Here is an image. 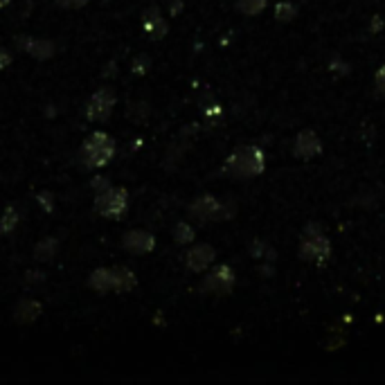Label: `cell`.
<instances>
[{"instance_id": "14", "label": "cell", "mask_w": 385, "mask_h": 385, "mask_svg": "<svg viewBox=\"0 0 385 385\" xmlns=\"http://www.w3.org/2000/svg\"><path fill=\"white\" fill-rule=\"evenodd\" d=\"M88 284L92 290H97V293H108V290H113V270L110 268L92 270L88 277Z\"/></svg>"}, {"instance_id": "2", "label": "cell", "mask_w": 385, "mask_h": 385, "mask_svg": "<svg viewBox=\"0 0 385 385\" xmlns=\"http://www.w3.org/2000/svg\"><path fill=\"white\" fill-rule=\"evenodd\" d=\"M115 156V140L110 138L104 131H95L90 133L88 138L83 140L81 149H79V160L83 167L88 169H99L106 167Z\"/></svg>"}, {"instance_id": "6", "label": "cell", "mask_w": 385, "mask_h": 385, "mask_svg": "<svg viewBox=\"0 0 385 385\" xmlns=\"http://www.w3.org/2000/svg\"><path fill=\"white\" fill-rule=\"evenodd\" d=\"M115 90L113 88H99L92 92V97L88 101V108H86V117L90 122H106L115 108Z\"/></svg>"}, {"instance_id": "16", "label": "cell", "mask_w": 385, "mask_h": 385, "mask_svg": "<svg viewBox=\"0 0 385 385\" xmlns=\"http://www.w3.org/2000/svg\"><path fill=\"white\" fill-rule=\"evenodd\" d=\"M19 221H21V214L16 208H7L3 212V217H0V235H10L14 233L16 228H19Z\"/></svg>"}, {"instance_id": "25", "label": "cell", "mask_w": 385, "mask_h": 385, "mask_svg": "<svg viewBox=\"0 0 385 385\" xmlns=\"http://www.w3.org/2000/svg\"><path fill=\"white\" fill-rule=\"evenodd\" d=\"M88 3V0H57V5L61 10H81V7Z\"/></svg>"}, {"instance_id": "27", "label": "cell", "mask_w": 385, "mask_h": 385, "mask_svg": "<svg viewBox=\"0 0 385 385\" xmlns=\"http://www.w3.org/2000/svg\"><path fill=\"white\" fill-rule=\"evenodd\" d=\"M37 199L43 203L41 208L46 210V212H52V210H55V199H52V196H50V194H39Z\"/></svg>"}, {"instance_id": "26", "label": "cell", "mask_w": 385, "mask_h": 385, "mask_svg": "<svg viewBox=\"0 0 385 385\" xmlns=\"http://www.w3.org/2000/svg\"><path fill=\"white\" fill-rule=\"evenodd\" d=\"M374 83H376V90H379L381 95H385V66H381L379 70H376Z\"/></svg>"}, {"instance_id": "3", "label": "cell", "mask_w": 385, "mask_h": 385, "mask_svg": "<svg viewBox=\"0 0 385 385\" xmlns=\"http://www.w3.org/2000/svg\"><path fill=\"white\" fill-rule=\"evenodd\" d=\"M237 212V205L233 201H219L217 196L203 194L190 205V217L199 224H210V221H228Z\"/></svg>"}, {"instance_id": "4", "label": "cell", "mask_w": 385, "mask_h": 385, "mask_svg": "<svg viewBox=\"0 0 385 385\" xmlns=\"http://www.w3.org/2000/svg\"><path fill=\"white\" fill-rule=\"evenodd\" d=\"M299 257L304 261L324 264L331 257V241L318 224H309L299 237Z\"/></svg>"}, {"instance_id": "9", "label": "cell", "mask_w": 385, "mask_h": 385, "mask_svg": "<svg viewBox=\"0 0 385 385\" xmlns=\"http://www.w3.org/2000/svg\"><path fill=\"white\" fill-rule=\"evenodd\" d=\"M16 46H19L23 52H28L30 57L39 59V61H46L55 55V43L52 41H43V39H32V37H16Z\"/></svg>"}, {"instance_id": "5", "label": "cell", "mask_w": 385, "mask_h": 385, "mask_svg": "<svg viewBox=\"0 0 385 385\" xmlns=\"http://www.w3.org/2000/svg\"><path fill=\"white\" fill-rule=\"evenodd\" d=\"M95 210L108 219L124 217L128 210V192L122 187H108V190L99 192L95 196Z\"/></svg>"}, {"instance_id": "28", "label": "cell", "mask_w": 385, "mask_h": 385, "mask_svg": "<svg viewBox=\"0 0 385 385\" xmlns=\"http://www.w3.org/2000/svg\"><path fill=\"white\" fill-rule=\"evenodd\" d=\"M10 61H12V57H10V52H7L5 48H0V70H5L7 66H10Z\"/></svg>"}, {"instance_id": "7", "label": "cell", "mask_w": 385, "mask_h": 385, "mask_svg": "<svg viewBox=\"0 0 385 385\" xmlns=\"http://www.w3.org/2000/svg\"><path fill=\"white\" fill-rule=\"evenodd\" d=\"M233 286H235V270L226 266V264L217 266L201 282V290L210 295H228Z\"/></svg>"}, {"instance_id": "17", "label": "cell", "mask_w": 385, "mask_h": 385, "mask_svg": "<svg viewBox=\"0 0 385 385\" xmlns=\"http://www.w3.org/2000/svg\"><path fill=\"white\" fill-rule=\"evenodd\" d=\"M268 0H237V10L246 16H257L266 10Z\"/></svg>"}, {"instance_id": "23", "label": "cell", "mask_w": 385, "mask_h": 385, "mask_svg": "<svg viewBox=\"0 0 385 385\" xmlns=\"http://www.w3.org/2000/svg\"><path fill=\"white\" fill-rule=\"evenodd\" d=\"M149 61H151V59L147 55H140L138 59H135V63H133V72L135 75H144L149 70V66H151Z\"/></svg>"}, {"instance_id": "8", "label": "cell", "mask_w": 385, "mask_h": 385, "mask_svg": "<svg viewBox=\"0 0 385 385\" xmlns=\"http://www.w3.org/2000/svg\"><path fill=\"white\" fill-rule=\"evenodd\" d=\"M214 259H217V250H214L210 244L194 246L192 250L185 255V264L192 273H203Z\"/></svg>"}, {"instance_id": "24", "label": "cell", "mask_w": 385, "mask_h": 385, "mask_svg": "<svg viewBox=\"0 0 385 385\" xmlns=\"http://www.w3.org/2000/svg\"><path fill=\"white\" fill-rule=\"evenodd\" d=\"M90 187H92V190H95V192L99 194V192H104V190H108V187H113V185H110L108 178H104V176H97V178H92V181H90Z\"/></svg>"}, {"instance_id": "20", "label": "cell", "mask_w": 385, "mask_h": 385, "mask_svg": "<svg viewBox=\"0 0 385 385\" xmlns=\"http://www.w3.org/2000/svg\"><path fill=\"white\" fill-rule=\"evenodd\" d=\"M250 255L255 259H266V261H275V250L270 246H266L264 241H253L250 246Z\"/></svg>"}, {"instance_id": "22", "label": "cell", "mask_w": 385, "mask_h": 385, "mask_svg": "<svg viewBox=\"0 0 385 385\" xmlns=\"http://www.w3.org/2000/svg\"><path fill=\"white\" fill-rule=\"evenodd\" d=\"M128 117L133 119V122H144L147 119V113H149V106L144 104V101H135V106L131 104V110H128Z\"/></svg>"}, {"instance_id": "29", "label": "cell", "mask_w": 385, "mask_h": 385, "mask_svg": "<svg viewBox=\"0 0 385 385\" xmlns=\"http://www.w3.org/2000/svg\"><path fill=\"white\" fill-rule=\"evenodd\" d=\"M183 10V0H174V3H171V14H178Z\"/></svg>"}, {"instance_id": "15", "label": "cell", "mask_w": 385, "mask_h": 385, "mask_svg": "<svg viewBox=\"0 0 385 385\" xmlns=\"http://www.w3.org/2000/svg\"><path fill=\"white\" fill-rule=\"evenodd\" d=\"M39 313H41V304L34 302V299H23V302L16 306V320H19V322L37 320Z\"/></svg>"}, {"instance_id": "21", "label": "cell", "mask_w": 385, "mask_h": 385, "mask_svg": "<svg viewBox=\"0 0 385 385\" xmlns=\"http://www.w3.org/2000/svg\"><path fill=\"white\" fill-rule=\"evenodd\" d=\"M297 16V7L293 3H277L275 7V19L279 23H290Z\"/></svg>"}, {"instance_id": "18", "label": "cell", "mask_w": 385, "mask_h": 385, "mask_svg": "<svg viewBox=\"0 0 385 385\" xmlns=\"http://www.w3.org/2000/svg\"><path fill=\"white\" fill-rule=\"evenodd\" d=\"M57 253V239H43V241L34 248V257L39 261H50Z\"/></svg>"}, {"instance_id": "10", "label": "cell", "mask_w": 385, "mask_h": 385, "mask_svg": "<svg viewBox=\"0 0 385 385\" xmlns=\"http://www.w3.org/2000/svg\"><path fill=\"white\" fill-rule=\"evenodd\" d=\"M122 246L133 255H144V253L153 250V246H156V237H153L151 233H144V230H131V233L124 235Z\"/></svg>"}, {"instance_id": "1", "label": "cell", "mask_w": 385, "mask_h": 385, "mask_svg": "<svg viewBox=\"0 0 385 385\" xmlns=\"http://www.w3.org/2000/svg\"><path fill=\"white\" fill-rule=\"evenodd\" d=\"M264 167H266V156L259 147H253V144H246V147H237L228 156L224 171L228 176L239 178V181H246V178L259 176Z\"/></svg>"}, {"instance_id": "30", "label": "cell", "mask_w": 385, "mask_h": 385, "mask_svg": "<svg viewBox=\"0 0 385 385\" xmlns=\"http://www.w3.org/2000/svg\"><path fill=\"white\" fill-rule=\"evenodd\" d=\"M5 5H10V0H0V10H3Z\"/></svg>"}, {"instance_id": "19", "label": "cell", "mask_w": 385, "mask_h": 385, "mask_svg": "<svg viewBox=\"0 0 385 385\" xmlns=\"http://www.w3.org/2000/svg\"><path fill=\"white\" fill-rule=\"evenodd\" d=\"M194 237H196V233H194V228H192L190 224H185V221H181V224H176V228H174V241H176L178 246L192 244Z\"/></svg>"}, {"instance_id": "13", "label": "cell", "mask_w": 385, "mask_h": 385, "mask_svg": "<svg viewBox=\"0 0 385 385\" xmlns=\"http://www.w3.org/2000/svg\"><path fill=\"white\" fill-rule=\"evenodd\" d=\"M110 270H113V290H117V293H128V290H133L135 284H138L133 270H128L124 266H115Z\"/></svg>"}, {"instance_id": "11", "label": "cell", "mask_w": 385, "mask_h": 385, "mask_svg": "<svg viewBox=\"0 0 385 385\" xmlns=\"http://www.w3.org/2000/svg\"><path fill=\"white\" fill-rule=\"evenodd\" d=\"M293 151H295V156L309 160V158H315L322 151V142H320L318 135L306 128V131L297 133V138L293 142Z\"/></svg>"}, {"instance_id": "12", "label": "cell", "mask_w": 385, "mask_h": 385, "mask_svg": "<svg viewBox=\"0 0 385 385\" xmlns=\"http://www.w3.org/2000/svg\"><path fill=\"white\" fill-rule=\"evenodd\" d=\"M142 30H144V34H147L151 41H158V39H162L167 34V23H165V19H162V14H160V10L156 5H151L149 10L144 12Z\"/></svg>"}]
</instances>
